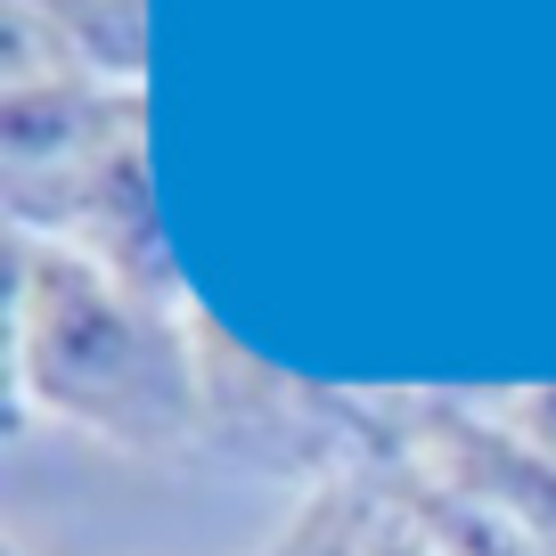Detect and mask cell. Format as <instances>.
Here are the masks:
<instances>
[{
	"label": "cell",
	"instance_id": "2",
	"mask_svg": "<svg viewBox=\"0 0 556 556\" xmlns=\"http://www.w3.org/2000/svg\"><path fill=\"white\" fill-rule=\"evenodd\" d=\"M205 344V451L238 458L254 475H295V483H377L401 458V417L393 401H361L336 384L287 377L254 361L229 328H197Z\"/></svg>",
	"mask_w": 556,
	"mask_h": 556
},
{
	"label": "cell",
	"instance_id": "3",
	"mask_svg": "<svg viewBox=\"0 0 556 556\" xmlns=\"http://www.w3.org/2000/svg\"><path fill=\"white\" fill-rule=\"evenodd\" d=\"M393 417H401V458H417L426 475L458 483L467 500L516 516L556 556V458L532 434H516L507 417H483L475 401H442V393L393 401Z\"/></svg>",
	"mask_w": 556,
	"mask_h": 556
},
{
	"label": "cell",
	"instance_id": "5",
	"mask_svg": "<svg viewBox=\"0 0 556 556\" xmlns=\"http://www.w3.org/2000/svg\"><path fill=\"white\" fill-rule=\"evenodd\" d=\"M9 9H25L83 74L139 90V58H148L139 50V0H9Z\"/></svg>",
	"mask_w": 556,
	"mask_h": 556
},
{
	"label": "cell",
	"instance_id": "4",
	"mask_svg": "<svg viewBox=\"0 0 556 556\" xmlns=\"http://www.w3.org/2000/svg\"><path fill=\"white\" fill-rule=\"evenodd\" d=\"M377 491L401 507V516L417 523V532L434 540L442 556H548L532 532H523L516 516H500V507L467 500L458 483H442V475H426L417 458H393V467L377 475Z\"/></svg>",
	"mask_w": 556,
	"mask_h": 556
},
{
	"label": "cell",
	"instance_id": "6",
	"mask_svg": "<svg viewBox=\"0 0 556 556\" xmlns=\"http://www.w3.org/2000/svg\"><path fill=\"white\" fill-rule=\"evenodd\" d=\"M377 500H384L377 483H328V491H312L303 516L278 532L270 556H361L368 523H377Z\"/></svg>",
	"mask_w": 556,
	"mask_h": 556
},
{
	"label": "cell",
	"instance_id": "1",
	"mask_svg": "<svg viewBox=\"0 0 556 556\" xmlns=\"http://www.w3.org/2000/svg\"><path fill=\"white\" fill-rule=\"evenodd\" d=\"M17 262V417L58 426L131 458L205 451V312L123 287L58 238H9Z\"/></svg>",
	"mask_w": 556,
	"mask_h": 556
},
{
	"label": "cell",
	"instance_id": "7",
	"mask_svg": "<svg viewBox=\"0 0 556 556\" xmlns=\"http://www.w3.org/2000/svg\"><path fill=\"white\" fill-rule=\"evenodd\" d=\"M361 556H442V548H434V540H426V532H417V523L401 516L393 500H377V523H368Z\"/></svg>",
	"mask_w": 556,
	"mask_h": 556
}]
</instances>
